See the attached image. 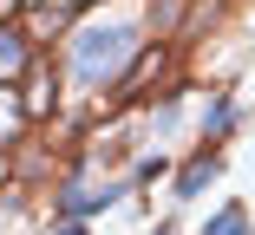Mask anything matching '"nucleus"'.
<instances>
[{"instance_id":"obj_3","label":"nucleus","mask_w":255,"mask_h":235,"mask_svg":"<svg viewBox=\"0 0 255 235\" xmlns=\"http://www.w3.org/2000/svg\"><path fill=\"white\" fill-rule=\"evenodd\" d=\"M216 170H223V157H216V151H203V157H196V163H190V170L177 176V190H183V196H203V190H210V176H216Z\"/></svg>"},{"instance_id":"obj_2","label":"nucleus","mask_w":255,"mask_h":235,"mask_svg":"<svg viewBox=\"0 0 255 235\" xmlns=\"http://www.w3.org/2000/svg\"><path fill=\"white\" fill-rule=\"evenodd\" d=\"M112 203H118V190H66V196H59V216H79V222H85V216L112 209Z\"/></svg>"},{"instance_id":"obj_4","label":"nucleus","mask_w":255,"mask_h":235,"mask_svg":"<svg viewBox=\"0 0 255 235\" xmlns=\"http://www.w3.org/2000/svg\"><path fill=\"white\" fill-rule=\"evenodd\" d=\"M203 235H249V209L242 203H223L210 222H203Z\"/></svg>"},{"instance_id":"obj_8","label":"nucleus","mask_w":255,"mask_h":235,"mask_svg":"<svg viewBox=\"0 0 255 235\" xmlns=\"http://www.w3.org/2000/svg\"><path fill=\"white\" fill-rule=\"evenodd\" d=\"M0 170H7V157H0Z\"/></svg>"},{"instance_id":"obj_6","label":"nucleus","mask_w":255,"mask_h":235,"mask_svg":"<svg viewBox=\"0 0 255 235\" xmlns=\"http://www.w3.org/2000/svg\"><path fill=\"white\" fill-rule=\"evenodd\" d=\"M229 124H236V105H229V98H210V111H203V131H210V137H223Z\"/></svg>"},{"instance_id":"obj_1","label":"nucleus","mask_w":255,"mask_h":235,"mask_svg":"<svg viewBox=\"0 0 255 235\" xmlns=\"http://www.w3.org/2000/svg\"><path fill=\"white\" fill-rule=\"evenodd\" d=\"M131 26H92V33H79L72 39V72L85 78V85H105L118 66H125V53H131Z\"/></svg>"},{"instance_id":"obj_5","label":"nucleus","mask_w":255,"mask_h":235,"mask_svg":"<svg viewBox=\"0 0 255 235\" xmlns=\"http://www.w3.org/2000/svg\"><path fill=\"white\" fill-rule=\"evenodd\" d=\"M20 66H26V39H20L13 26H0V78H13Z\"/></svg>"},{"instance_id":"obj_9","label":"nucleus","mask_w":255,"mask_h":235,"mask_svg":"<svg viewBox=\"0 0 255 235\" xmlns=\"http://www.w3.org/2000/svg\"><path fill=\"white\" fill-rule=\"evenodd\" d=\"M157 235H170V229H157Z\"/></svg>"},{"instance_id":"obj_7","label":"nucleus","mask_w":255,"mask_h":235,"mask_svg":"<svg viewBox=\"0 0 255 235\" xmlns=\"http://www.w3.org/2000/svg\"><path fill=\"white\" fill-rule=\"evenodd\" d=\"M59 235H85V222L79 216H59Z\"/></svg>"}]
</instances>
